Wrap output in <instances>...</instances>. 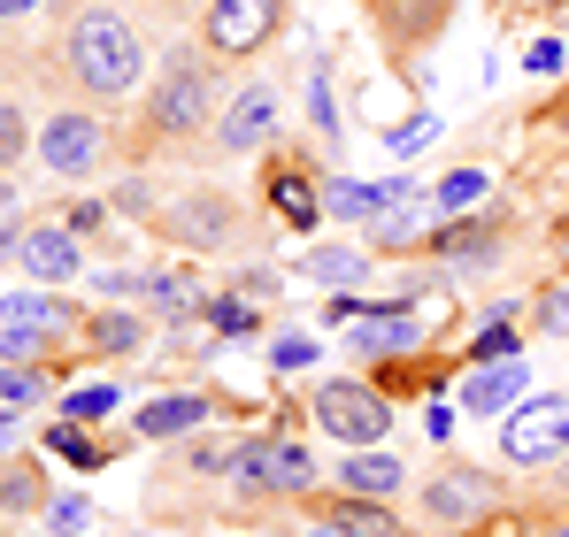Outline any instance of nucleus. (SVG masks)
<instances>
[{
  "instance_id": "48",
  "label": "nucleus",
  "mask_w": 569,
  "mask_h": 537,
  "mask_svg": "<svg viewBox=\"0 0 569 537\" xmlns=\"http://www.w3.org/2000/svg\"><path fill=\"white\" fill-rule=\"evenodd\" d=\"M555 484H562V492H569V460H562V468H555Z\"/></svg>"
},
{
  "instance_id": "27",
  "label": "nucleus",
  "mask_w": 569,
  "mask_h": 537,
  "mask_svg": "<svg viewBox=\"0 0 569 537\" xmlns=\"http://www.w3.org/2000/svg\"><path fill=\"white\" fill-rule=\"evenodd\" d=\"M477 200H485V170H455V178H439V192H431L439 215H470Z\"/></svg>"
},
{
  "instance_id": "36",
  "label": "nucleus",
  "mask_w": 569,
  "mask_h": 537,
  "mask_svg": "<svg viewBox=\"0 0 569 537\" xmlns=\"http://www.w3.org/2000/svg\"><path fill=\"white\" fill-rule=\"evenodd\" d=\"M523 70H531V78H555V70H569V39H531V47H523Z\"/></svg>"
},
{
  "instance_id": "7",
  "label": "nucleus",
  "mask_w": 569,
  "mask_h": 537,
  "mask_svg": "<svg viewBox=\"0 0 569 537\" xmlns=\"http://www.w3.org/2000/svg\"><path fill=\"white\" fill-rule=\"evenodd\" d=\"M316 423H323L339 446H385L392 407H385L378 384H362V376H331V384H316Z\"/></svg>"
},
{
  "instance_id": "33",
  "label": "nucleus",
  "mask_w": 569,
  "mask_h": 537,
  "mask_svg": "<svg viewBox=\"0 0 569 537\" xmlns=\"http://www.w3.org/2000/svg\"><path fill=\"white\" fill-rule=\"evenodd\" d=\"M470 361H477V368H485V361H516V331H508V307H492V323L477 331Z\"/></svg>"
},
{
  "instance_id": "40",
  "label": "nucleus",
  "mask_w": 569,
  "mask_h": 537,
  "mask_svg": "<svg viewBox=\"0 0 569 537\" xmlns=\"http://www.w3.org/2000/svg\"><path fill=\"white\" fill-rule=\"evenodd\" d=\"M0 162H23V108L0 100Z\"/></svg>"
},
{
  "instance_id": "43",
  "label": "nucleus",
  "mask_w": 569,
  "mask_h": 537,
  "mask_svg": "<svg viewBox=\"0 0 569 537\" xmlns=\"http://www.w3.org/2000/svg\"><path fill=\"white\" fill-rule=\"evenodd\" d=\"M100 223H108V207H100V200H86V207H70V231H78V239H93Z\"/></svg>"
},
{
  "instance_id": "41",
  "label": "nucleus",
  "mask_w": 569,
  "mask_h": 537,
  "mask_svg": "<svg viewBox=\"0 0 569 537\" xmlns=\"http://www.w3.org/2000/svg\"><path fill=\"white\" fill-rule=\"evenodd\" d=\"M531 123H539V131H555V139H569V85L555 92V100H547V108H539Z\"/></svg>"
},
{
  "instance_id": "11",
  "label": "nucleus",
  "mask_w": 569,
  "mask_h": 537,
  "mask_svg": "<svg viewBox=\"0 0 569 537\" xmlns=\"http://www.w3.org/2000/svg\"><path fill=\"white\" fill-rule=\"evenodd\" d=\"M16 262H23V276H31V284H78L86 254H78V231H70V223H23Z\"/></svg>"
},
{
  "instance_id": "5",
  "label": "nucleus",
  "mask_w": 569,
  "mask_h": 537,
  "mask_svg": "<svg viewBox=\"0 0 569 537\" xmlns=\"http://www.w3.org/2000/svg\"><path fill=\"white\" fill-rule=\"evenodd\" d=\"M231 484L239 492H254V499H300L308 484H316V460L300 438H239L231 446Z\"/></svg>"
},
{
  "instance_id": "50",
  "label": "nucleus",
  "mask_w": 569,
  "mask_h": 537,
  "mask_svg": "<svg viewBox=\"0 0 569 537\" xmlns=\"http://www.w3.org/2000/svg\"><path fill=\"white\" fill-rule=\"evenodd\" d=\"M131 537H154V530H131Z\"/></svg>"
},
{
  "instance_id": "15",
  "label": "nucleus",
  "mask_w": 569,
  "mask_h": 537,
  "mask_svg": "<svg viewBox=\"0 0 569 537\" xmlns=\"http://www.w3.org/2000/svg\"><path fill=\"white\" fill-rule=\"evenodd\" d=\"M270 207H278L284 231H316V223H323V184L308 178L292 154H278V162H270Z\"/></svg>"
},
{
  "instance_id": "35",
  "label": "nucleus",
  "mask_w": 569,
  "mask_h": 537,
  "mask_svg": "<svg viewBox=\"0 0 569 537\" xmlns=\"http://www.w3.org/2000/svg\"><path fill=\"white\" fill-rule=\"evenodd\" d=\"M308 123H316L323 139H339V108H331V78H323V62L308 70Z\"/></svg>"
},
{
  "instance_id": "16",
  "label": "nucleus",
  "mask_w": 569,
  "mask_h": 537,
  "mask_svg": "<svg viewBox=\"0 0 569 537\" xmlns=\"http://www.w3.org/2000/svg\"><path fill=\"white\" fill-rule=\"evenodd\" d=\"M208 423V399L200 392H162V399H147L139 415H131V430L139 438H154V446H178V438H192Z\"/></svg>"
},
{
  "instance_id": "46",
  "label": "nucleus",
  "mask_w": 569,
  "mask_h": 537,
  "mask_svg": "<svg viewBox=\"0 0 569 537\" xmlns=\"http://www.w3.org/2000/svg\"><path fill=\"white\" fill-rule=\"evenodd\" d=\"M31 8H39V0H0V23H8V16H31Z\"/></svg>"
},
{
  "instance_id": "37",
  "label": "nucleus",
  "mask_w": 569,
  "mask_h": 537,
  "mask_svg": "<svg viewBox=\"0 0 569 537\" xmlns=\"http://www.w3.org/2000/svg\"><path fill=\"white\" fill-rule=\"evenodd\" d=\"M93 523V507L86 499H47V537H78Z\"/></svg>"
},
{
  "instance_id": "45",
  "label": "nucleus",
  "mask_w": 569,
  "mask_h": 537,
  "mask_svg": "<svg viewBox=\"0 0 569 537\" xmlns=\"http://www.w3.org/2000/svg\"><path fill=\"white\" fill-rule=\"evenodd\" d=\"M16 239H23V223H0V254H16Z\"/></svg>"
},
{
  "instance_id": "28",
  "label": "nucleus",
  "mask_w": 569,
  "mask_h": 537,
  "mask_svg": "<svg viewBox=\"0 0 569 537\" xmlns=\"http://www.w3.org/2000/svg\"><path fill=\"white\" fill-rule=\"evenodd\" d=\"M116 407H123V392H116V384H78V392L62 399V415H70V423H108Z\"/></svg>"
},
{
  "instance_id": "17",
  "label": "nucleus",
  "mask_w": 569,
  "mask_h": 537,
  "mask_svg": "<svg viewBox=\"0 0 569 537\" xmlns=\"http://www.w3.org/2000/svg\"><path fill=\"white\" fill-rule=\"evenodd\" d=\"M431 254H439L447 268H485L492 254H500V231H492L485 215H455V223L431 231Z\"/></svg>"
},
{
  "instance_id": "30",
  "label": "nucleus",
  "mask_w": 569,
  "mask_h": 537,
  "mask_svg": "<svg viewBox=\"0 0 569 537\" xmlns=\"http://www.w3.org/2000/svg\"><path fill=\"white\" fill-rule=\"evenodd\" d=\"M531 323H539L547 338H569V276H555V284L531 300Z\"/></svg>"
},
{
  "instance_id": "25",
  "label": "nucleus",
  "mask_w": 569,
  "mask_h": 537,
  "mask_svg": "<svg viewBox=\"0 0 569 537\" xmlns=\"http://www.w3.org/2000/svg\"><path fill=\"white\" fill-rule=\"evenodd\" d=\"M0 323H47V331H62V300L54 292H8L0 300Z\"/></svg>"
},
{
  "instance_id": "47",
  "label": "nucleus",
  "mask_w": 569,
  "mask_h": 537,
  "mask_svg": "<svg viewBox=\"0 0 569 537\" xmlns=\"http://www.w3.org/2000/svg\"><path fill=\"white\" fill-rule=\"evenodd\" d=\"M308 537H355V530H339V523H331V515H323V523H316V530Z\"/></svg>"
},
{
  "instance_id": "8",
  "label": "nucleus",
  "mask_w": 569,
  "mask_h": 537,
  "mask_svg": "<svg viewBox=\"0 0 569 537\" xmlns=\"http://www.w3.org/2000/svg\"><path fill=\"white\" fill-rule=\"evenodd\" d=\"M278 123H284L278 85H270V78H247L239 92H223V108H216L208 139H216L223 154H262V146H278Z\"/></svg>"
},
{
  "instance_id": "1",
  "label": "nucleus",
  "mask_w": 569,
  "mask_h": 537,
  "mask_svg": "<svg viewBox=\"0 0 569 537\" xmlns=\"http://www.w3.org/2000/svg\"><path fill=\"white\" fill-rule=\"evenodd\" d=\"M62 70L86 100H131L147 78V31L116 0H86L62 23Z\"/></svg>"
},
{
  "instance_id": "22",
  "label": "nucleus",
  "mask_w": 569,
  "mask_h": 537,
  "mask_svg": "<svg viewBox=\"0 0 569 537\" xmlns=\"http://www.w3.org/2000/svg\"><path fill=\"white\" fill-rule=\"evenodd\" d=\"M147 307H162L170 323H186V315H200V307H208V300H200V284H192V276L162 268V276H147Z\"/></svg>"
},
{
  "instance_id": "24",
  "label": "nucleus",
  "mask_w": 569,
  "mask_h": 537,
  "mask_svg": "<svg viewBox=\"0 0 569 537\" xmlns=\"http://www.w3.org/2000/svg\"><path fill=\"white\" fill-rule=\"evenodd\" d=\"M208 315H216V331H223V338H254V331H262V300H247V292L208 300Z\"/></svg>"
},
{
  "instance_id": "13",
  "label": "nucleus",
  "mask_w": 569,
  "mask_h": 537,
  "mask_svg": "<svg viewBox=\"0 0 569 537\" xmlns=\"http://www.w3.org/2000/svg\"><path fill=\"white\" fill-rule=\"evenodd\" d=\"M347 346L355 354H408V346H423V315L400 300V307H362L355 323H347Z\"/></svg>"
},
{
  "instance_id": "19",
  "label": "nucleus",
  "mask_w": 569,
  "mask_h": 537,
  "mask_svg": "<svg viewBox=\"0 0 569 537\" xmlns=\"http://www.w3.org/2000/svg\"><path fill=\"white\" fill-rule=\"evenodd\" d=\"M408 484V468L392 460L385 446H347V460H339V492H362V499H392Z\"/></svg>"
},
{
  "instance_id": "23",
  "label": "nucleus",
  "mask_w": 569,
  "mask_h": 537,
  "mask_svg": "<svg viewBox=\"0 0 569 537\" xmlns=\"http://www.w3.org/2000/svg\"><path fill=\"white\" fill-rule=\"evenodd\" d=\"M416 239H423V192L400 200V207H385L378 223H370V246H416Z\"/></svg>"
},
{
  "instance_id": "12",
  "label": "nucleus",
  "mask_w": 569,
  "mask_h": 537,
  "mask_svg": "<svg viewBox=\"0 0 569 537\" xmlns=\"http://www.w3.org/2000/svg\"><path fill=\"white\" fill-rule=\"evenodd\" d=\"M523 392H531V368H523V361H485V368H470V376H462L455 407L485 423V415H508Z\"/></svg>"
},
{
  "instance_id": "26",
  "label": "nucleus",
  "mask_w": 569,
  "mask_h": 537,
  "mask_svg": "<svg viewBox=\"0 0 569 537\" xmlns=\"http://www.w3.org/2000/svg\"><path fill=\"white\" fill-rule=\"evenodd\" d=\"M47 399V376L31 361H0V407H39Z\"/></svg>"
},
{
  "instance_id": "9",
  "label": "nucleus",
  "mask_w": 569,
  "mask_h": 537,
  "mask_svg": "<svg viewBox=\"0 0 569 537\" xmlns=\"http://www.w3.org/2000/svg\"><path fill=\"white\" fill-rule=\"evenodd\" d=\"M31 154H39V170H47V178L78 184V178H93L100 162H108V131H100V115H86V108H62V115H47V123H39Z\"/></svg>"
},
{
  "instance_id": "3",
  "label": "nucleus",
  "mask_w": 569,
  "mask_h": 537,
  "mask_svg": "<svg viewBox=\"0 0 569 537\" xmlns=\"http://www.w3.org/2000/svg\"><path fill=\"white\" fill-rule=\"evenodd\" d=\"M154 215H162L154 231H162L170 246H186V254H231V246H239V231H247L239 200H231V192H216V184L170 192V200H162Z\"/></svg>"
},
{
  "instance_id": "6",
  "label": "nucleus",
  "mask_w": 569,
  "mask_h": 537,
  "mask_svg": "<svg viewBox=\"0 0 569 537\" xmlns=\"http://www.w3.org/2000/svg\"><path fill=\"white\" fill-rule=\"evenodd\" d=\"M284 8H292V0H208V8H200V47H208L216 62H254L284 31Z\"/></svg>"
},
{
  "instance_id": "38",
  "label": "nucleus",
  "mask_w": 569,
  "mask_h": 537,
  "mask_svg": "<svg viewBox=\"0 0 569 537\" xmlns=\"http://www.w3.org/2000/svg\"><path fill=\"white\" fill-rule=\"evenodd\" d=\"M431 139H439V115H408V123H400V131H392L385 146H392V154H423Z\"/></svg>"
},
{
  "instance_id": "39",
  "label": "nucleus",
  "mask_w": 569,
  "mask_h": 537,
  "mask_svg": "<svg viewBox=\"0 0 569 537\" xmlns=\"http://www.w3.org/2000/svg\"><path fill=\"white\" fill-rule=\"evenodd\" d=\"M47 499V484L31 476V468H16V476H0V507H39Z\"/></svg>"
},
{
  "instance_id": "31",
  "label": "nucleus",
  "mask_w": 569,
  "mask_h": 537,
  "mask_svg": "<svg viewBox=\"0 0 569 537\" xmlns=\"http://www.w3.org/2000/svg\"><path fill=\"white\" fill-rule=\"evenodd\" d=\"M47 453H62V460H78V468H100V446L86 438V423H70V415L47 430Z\"/></svg>"
},
{
  "instance_id": "32",
  "label": "nucleus",
  "mask_w": 569,
  "mask_h": 537,
  "mask_svg": "<svg viewBox=\"0 0 569 537\" xmlns=\"http://www.w3.org/2000/svg\"><path fill=\"white\" fill-rule=\"evenodd\" d=\"M316 354H323V346H316L308 331H278V338H270V368H278V376H292V368H316Z\"/></svg>"
},
{
  "instance_id": "2",
  "label": "nucleus",
  "mask_w": 569,
  "mask_h": 537,
  "mask_svg": "<svg viewBox=\"0 0 569 537\" xmlns=\"http://www.w3.org/2000/svg\"><path fill=\"white\" fill-rule=\"evenodd\" d=\"M223 108V78H216V54L208 47H170L162 70H154V92H147V123L154 139H200Z\"/></svg>"
},
{
  "instance_id": "21",
  "label": "nucleus",
  "mask_w": 569,
  "mask_h": 537,
  "mask_svg": "<svg viewBox=\"0 0 569 537\" xmlns=\"http://www.w3.org/2000/svg\"><path fill=\"white\" fill-rule=\"evenodd\" d=\"M86 338H93V354H100V361L147 354V323H139V315H93V323H86Z\"/></svg>"
},
{
  "instance_id": "20",
  "label": "nucleus",
  "mask_w": 569,
  "mask_h": 537,
  "mask_svg": "<svg viewBox=\"0 0 569 537\" xmlns=\"http://www.w3.org/2000/svg\"><path fill=\"white\" fill-rule=\"evenodd\" d=\"M331 523H339V530H355V537H408V523H400L385 499H362V492H339Z\"/></svg>"
},
{
  "instance_id": "29",
  "label": "nucleus",
  "mask_w": 569,
  "mask_h": 537,
  "mask_svg": "<svg viewBox=\"0 0 569 537\" xmlns=\"http://www.w3.org/2000/svg\"><path fill=\"white\" fill-rule=\"evenodd\" d=\"M47 346H54L47 323H0V361H39Z\"/></svg>"
},
{
  "instance_id": "51",
  "label": "nucleus",
  "mask_w": 569,
  "mask_h": 537,
  "mask_svg": "<svg viewBox=\"0 0 569 537\" xmlns=\"http://www.w3.org/2000/svg\"><path fill=\"white\" fill-rule=\"evenodd\" d=\"M216 537H223V530H216Z\"/></svg>"
},
{
  "instance_id": "44",
  "label": "nucleus",
  "mask_w": 569,
  "mask_h": 537,
  "mask_svg": "<svg viewBox=\"0 0 569 537\" xmlns=\"http://www.w3.org/2000/svg\"><path fill=\"white\" fill-rule=\"evenodd\" d=\"M16 446V407H0V453Z\"/></svg>"
},
{
  "instance_id": "10",
  "label": "nucleus",
  "mask_w": 569,
  "mask_h": 537,
  "mask_svg": "<svg viewBox=\"0 0 569 537\" xmlns=\"http://www.w3.org/2000/svg\"><path fill=\"white\" fill-rule=\"evenodd\" d=\"M492 507V476L470 468V460H455V468H439L431 484H423V523H439V530H462Z\"/></svg>"
},
{
  "instance_id": "14",
  "label": "nucleus",
  "mask_w": 569,
  "mask_h": 537,
  "mask_svg": "<svg viewBox=\"0 0 569 537\" xmlns=\"http://www.w3.org/2000/svg\"><path fill=\"white\" fill-rule=\"evenodd\" d=\"M370 16H378V31L408 54V47H431L439 31H447V16H455V0H370Z\"/></svg>"
},
{
  "instance_id": "4",
  "label": "nucleus",
  "mask_w": 569,
  "mask_h": 537,
  "mask_svg": "<svg viewBox=\"0 0 569 537\" xmlns=\"http://www.w3.org/2000/svg\"><path fill=\"white\" fill-rule=\"evenodd\" d=\"M500 453L516 468H555L569 453V392H523L500 423Z\"/></svg>"
},
{
  "instance_id": "34",
  "label": "nucleus",
  "mask_w": 569,
  "mask_h": 537,
  "mask_svg": "<svg viewBox=\"0 0 569 537\" xmlns=\"http://www.w3.org/2000/svg\"><path fill=\"white\" fill-rule=\"evenodd\" d=\"M231 446L239 438H186V468L192 476H231Z\"/></svg>"
},
{
  "instance_id": "49",
  "label": "nucleus",
  "mask_w": 569,
  "mask_h": 537,
  "mask_svg": "<svg viewBox=\"0 0 569 537\" xmlns=\"http://www.w3.org/2000/svg\"><path fill=\"white\" fill-rule=\"evenodd\" d=\"M547 537H569V523H555V530H547Z\"/></svg>"
},
{
  "instance_id": "18",
  "label": "nucleus",
  "mask_w": 569,
  "mask_h": 537,
  "mask_svg": "<svg viewBox=\"0 0 569 537\" xmlns=\"http://www.w3.org/2000/svg\"><path fill=\"white\" fill-rule=\"evenodd\" d=\"M362 276H370V246H308L292 268V284H316V292H347Z\"/></svg>"
},
{
  "instance_id": "42",
  "label": "nucleus",
  "mask_w": 569,
  "mask_h": 537,
  "mask_svg": "<svg viewBox=\"0 0 569 537\" xmlns=\"http://www.w3.org/2000/svg\"><path fill=\"white\" fill-rule=\"evenodd\" d=\"M239 292H247V300H278L284 276H278V268H247V276H239Z\"/></svg>"
}]
</instances>
